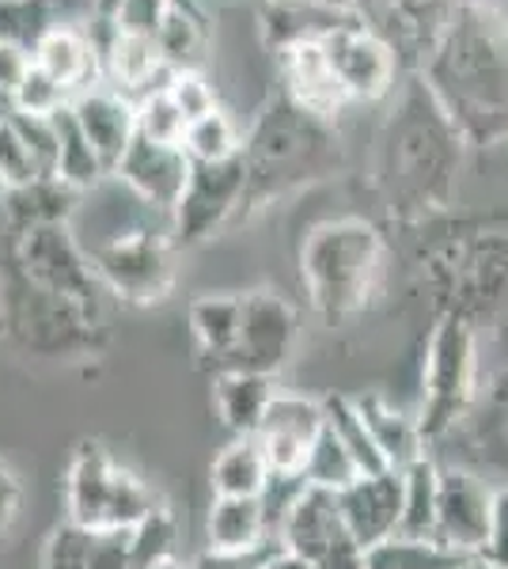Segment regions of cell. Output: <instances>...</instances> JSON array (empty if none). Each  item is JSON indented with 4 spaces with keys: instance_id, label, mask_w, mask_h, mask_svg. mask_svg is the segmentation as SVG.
I'll use <instances>...</instances> for the list:
<instances>
[{
    "instance_id": "ac0fdd59",
    "label": "cell",
    "mask_w": 508,
    "mask_h": 569,
    "mask_svg": "<svg viewBox=\"0 0 508 569\" xmlns=\"http://www.w3.org/2000/svg\"><path fill=\"white\" fill-rule=\"evenodd\" d=\"M69 110L80 130H84L88 144L96 149L99 163L107 168V176H114V168L122 163L126 149L137 137V103L99 80V84L84 88L80 96H72Z\"/></svg>"
},
{
    "instance_id": "74e56055",
    "label": "cell",
    "mask_w": 508,
    "mask_h": 569,
    "mask_svg": "<svg viewBox=\"0 0 508 569\" xmlns=\"http://www.w3.org/2000/svg\"><path fill=\"white\" fill-rule=\"evenodd\" d=\"M69 103H72L69 91H64L53 77H46L39 66H31L27 80L16 88V96H12L16 114H34V118H53L61 107H69Z\"/></svg>"
},
{
    "instance_id": "7402d4cb",
    "label": "cell",
    "mask_w": 508,
    "mask_h": 569,
    "mask_svg": "<svg viewBox=\"0 0 508 569\" xmlns=\"http://www.w3.org/2000/svg\"><path fill=\"white\" fill-rule=\"evenodd\" d=\"M353 407L391 471H402V467H410L414 460L425 456V437L418 429V418H410L406 410H399L391 399H384L380 391L353 395Z\"/></svg>"
},
{
    "instance_id": "f1b7e54d",
    "label": "cell",
    "mask_w": 508,
    "mask_h": 569,
    "mask_svg": "<svg viewBox=\"0 0 508 569\" xmlns=\"http://www.w3.org/2000/svg\"><path fill=\"white\" fill-rule=\"evenodd\" d=\"M50 122H53V133H58V168H53V179H61L64 187H72L77 194H91V190L107 179V168L99 163L96 149L88 144V137L77 126L69 107H61Z\"/></svg>"
},
{
    "instance_id": "83f0119b",
    "label": "cell",
    "mask_w": 508,
    "mask_h": 569,
    "mask_svg": "<svg viewBox=\"0 0 508 569\" xmlns=\"http://www.w3.org/2000/svg\"><path fill=\"white\" fill-rule=\"evenodd\" d=\"M156 53L171 72H198L201 58H206V20L190 0H171L168 16H163L160 31L152 34Z\"/></svg>"
},
{
    "instance_id": "d6986e66",
    "label": "cell",
    "mask_w": 508,
    "mask_h": 569,
    "mask_svg": "<svg viewBox=\"0 0 508 569\" xmlns=\"http://www.w3.org/2000/svg\"><path fill=\"white\" fill-rule=\"evenodd\" d=\"M42 569H133V528L88 531L64 520L46 539Z\"/></svg>"
},
{
    "instance_id": "ba28073f",
    "label": "cell",
    "mask_w": 508,
    "mask_h": 569,
    "mask_svg": "<svg viewBox=\"0 0 508 569\" xmlns=\"http://www.w3.org/2000/svg\"><path fill=\"white\" fill-rule=\"evenodd\" d=\"M475 330L464 316H445L429 338V357H425V399L418 429L425 445L445 440L459 421L467 418L470 402H475Z\"/></svg>"
},
{
    "instance_id": "44dd1931",
    "label": "cell",
    "mask_w": 508,
    "mask_h": 569,
    "mask_svg": "<svg viewBox=\"0 0 508 569\" xmlns=\"http://www.w3.org/2000/svg\"><path fill=\"white\" fill-rule=\"evenodd\" d=\"M31 61L46 77L58 80L69 96H80L84 88L103 80L96 39H91V31H80V27H72V23H53L50 31L34 42Z\"/></svg>"
},
{
    "instance_id": "e575fe53",
    "label": "cell",
    "mask_w": 508,
    "mask_h": 569,
    "mask_svg": "<svg viewBox=\"0 0 508 569\" xmlns=\"http://www.w3.org/2000/svg\"><path fill=\"white\" fill-rule=\"evenodd\" d=\"M58 0H0V42L34 50V42L58 23Z\"/></svg>"
},
{
    "instance_id": "2e32d148",
    "label": "cell",
    "mask_w": 508,
    "mask_h": 569,
    "mask_svg": "<svg viewBox=\"0 0 508 569\" xmlns=\"http://www.w3.org/2000/svg\"><path fill=\"white\" fill-rule=\"evenodd\" d=\"M187 176H190V160L179 144H156L141 133L133 137L122 163L114 168V179L122 182L129 194L168 217L182 194V187H187Z\"/></svg>"
},
{
    "instance_id": "8d00e7d4",
    "label": "cell",
    "mask_w": 508,
    "mask_h": 569,
    "mask_svg": "<svg viewBox=\"0 0 508 569\" xmlns=\"http://www.w3.org/2000/svg\"><path fill=\"white\" fill-rule=\"evenodd\" d=\"M175 539H179L175 512L160 501L149 517L133 528V569H149L152 562H160V558H171Z\"/></svg>"
},
{
    "instance_id": "5b68a950",
    "label": "cell",
    "mask_w": 508,
    "mask_h": 569,
    "mask_svg": "<svg viewBox=\"0 0 508 569\" xmlns=\"http://www.w3.org/2000/svg\"><path fill=\"white\" fill-rule=\"evenodd\" d=\"M384 262V240L368 220L341 217L311 228L300 251V273L308 284L311 308L327 323L349 319L365 308Z\"/></svg>"
},
{
    "instance_id": "484cf974",
    "label": "cell",
    "mask_w": 508,
    "mask_h": 569,
    "mask_svg": "<svg viewBox=\"0 0 508 569\" xmlns=\"http://www.w3.org/2000/svg\"><path fill=\"white\" fill-rule=\"evenodd\" d=\"M209 550H251L270 543V509L262 498H212L206 520Z\"/></svg>"
},
{
    "instance_id": "5bb4252c",
    "label": "cell",
    "mask_w": 508,
    "mask_h": 569,
    "mask_svg": "<svg viewBox=\"0 0 508 569\" xmlns=\"http://www.w3.org/2000/svg\"><path fill=\"white\" fill-rule=\"evenodd\" d=\"M319 46L346 99H384L395 88V69H399L395 46L384 34H376L365 20L341 27Z\"/></svg>"
},
{
    "instance_id": "52a82bcc",
    "label": "cell",
    "mask_w": 508,
    "mask_h": 569,
    "mask_svg": "<svg viewBox=\"0 0 508 569\" xmlns=\"http://www.w3.org/2000/svg\"><path fill=\"white\" fill-rule=\"evenodd\" d=\"M168 213H145L107 232L88 251V262L103 289L129 305H156L175 284V240Z\"/></svg>"
},
{
    "instance_id": "7dc6e473",
    "label": "cell",
    "mask_w": 508,
    "mask_h": 569,
    "mask_svg": "<svg viewBox=\"0 0 508 569\" xmlns=\"http://www.w3.org/2000/svg\"><path fill=\"white\" fill-rule=\"evenodd\" d=\"M126 0H91V16H96V23H99V31H107L110 23H114V16H118V8H122Z\"/></svg>"
},
{
    "instance_id": "d590c367",
    "label": "cell",
    "mask_w": 508,
    "mask_h": 569,
    "mask_svg": "<svg viewBox=\"0 0 508 569\" xmlns=\"http://www.w3.org/2000/svg\"><path fill=\"white\" fill-rule=\"evenodd\" d=\"M137 133L149 137L156 144H179L182 149L187 118H182V110L171 103L168 88L149 91L145 99H137Z\"/></svg>"
},
{
    "instance_id": "8992f818",
    "label": "cell",
    "mask_w": 508,
    "mask_h": 569,
    "mask_svg": "<svg viewBox=\"0 0 508 569\" xmlns=\"http://www.w3.org/2000/svg\"><path fill=\"white\" fill-rule=\"evenodd\" d=\"M160 505L156 490L118 463L99 440H84L64 471V509L88 531H129Z\"/></svg>"
},
{
    "instance_id": "ab89813d",
    "label": "cell",
    "mask_w": 508,
    "mask_h": 569,
    "mask_svg": "<svg viewBox=\"0 0 508 569\" xmlns=\"http://www.w3.org/2000/svg\"><path fill=\"white\" fill-rule=\"evenodd\" d=\"M168 96H171V103L182 110L187 126L206 118L209 110H217V91H212V84L201 72H175L168 80Z\"/></svg>"
},
{
    "instance_id": "ffe728a7",
    "label": "cell",
    "mask_w": 508,
    "mask_h": 569,
    "mask_svg": "<svg viewBox=\"0 0 508 569\" xmlns=\"http://www.w3.org/2000/svg\"><path fill=\"white\" fill-rule=\"evenodd\" d=\"M277 58H281L285 96H289L297 107L308 110V114L327 118V122H330V118H335V110H341L349 103L319 42L289 46V50H281Z\"/></svg>"
},
{
    "instance_id": "7c38bea8",
    "label": "cell",
    "mask_w": 508,
    "mask_h": 569,
    "mask_svg": "<svg viewBox=\"0 0 508 569\" xmlns=\"http://www.w3.org/2000/svg\"><path fill=\"white\" fill-rule=\"evenodd\" d=\"M297 308L270 289H255L243 297V316H239V338L228 369L277 376L289 365L297 350ZM225 369V372H228Z\"/></svg>"
},
{
    "instance_id": "9c48e42d",
    "label": "cell",
    "mask_w": 508,
    "mask_h": 569,
    "mask_svg": "<svg viewBox=\"0 0 508 569\" xmlns=\"http://www.w3.org/2000/svg\"><path fill=\"white\" fill-rule=\"evenodd\" d=\"M277 536H281V550L316 569H365V550L349 536L330 490L300 486L281 509Z\"/></svg>"
},
{
    "instance_id": "f35d334b",
    "label": "cell",
    "mask_w": 508,
    "mask_h": 569,
    "mask_svg": "<svg viewBox=\"0 0 508 569\" xmlns=\"http://www.w3.org/2000/svg\"><path fill=\"white\" fill-rule=\"evenodd\" d=\"M31 179H42V176L34 171L31 152H27V144L20 141V133H16L12 118L0 114V187L12 190Z\"/></svg>"
},
{
    "instance_id": "ee69618b",
    "label": "cell",
    "mask_w": 508,
    "mask_h": 569,
    "mask_svg": "<svg viewBox=\"0 0 508 569\" xmlns=\"http://www.w3.org/2000/svg\"><path fill=\"white\" fill-rule=\"evenodd\" d=\"M31 50H23V46H12V42H0V99H4L8 107H12V96L16 88L27 80V72H31Z\"/></svg>"
},
{
    "instance_id": "7a4b0ae2",
    "label": "cell",
    "mask_w": 508,
    "mask_h": 569,
    "mask_svg": "<svg viewBox=\"0 0 508 569\" xmlns=\"http://www.w3.org/2000/svg\"><path fill=\"white\" fill-rule=\"evenodd\" d=\"M243 209H258L297 187L327 179L338 168V137L327 118L308 114L289 96H277L243 137ZM239 209V213H243Z\"/></svg>"
},
{
    "instance_id": "603a6c76",
    "label": "cell",
    "mask_w": 508,
    "mask_h": 569,
    "mask_svg": "<svg viewBox=\"0 0 508 569\" xmlns=\"http://www.w3.org/2000/svg\"><path fill=\"white\" fill-rule=\"evenodd\" d=\"M80 198L72 187H64L61 179L42 176L31 179L23 187L4 190V220L8 232L23 236L34 228H50V224H72V217L80 213Z\"/></svg>"
},
{
    "instance_id": "7bdbcfd3",
    "label": "cell",
    "mask_w": 508,
    "mask_h": 569,
    "mask_svg": "<svg viewBox=\"0 0 508 569\" xmlns=\"http://www.w3.org/2000/svg\"><path fill=\"white\" fill-rule=\"evenodd\" d=\"M277 550V543H262L251 550H206L190 562V569H262V562Z\"/></svg>"
},
{
    "instance_id": "f546056e",
    "label": "cell",
    "mask_w": 508,
    "mask_h": 569,
    "mask_svg": "<svg viewBox=\"0 0 508 569\" xmlns=\"http://www.w3.org/2000/svg\"><path fill=\"white\" fill-rule=\"evenodd\" d=\"M402 517L395 536L406 539H432V525H437V482L440 467L421 456L410 467H402Z\"/></svg>"
},
{
    "instance_id": "4dcf8cb0",
    "label": "cell",
    "mask_w": 508,
    "mask_h": 569,
    "mask_svg": "<svg viewBox=\"0 0 508 569\" xmlns=\"http://www.w3.org/2000/svg\"><path fill=\"white\" fill-rule=\"evenodd\" d=\"M470 555L440 547L437 539L391 536L372 550H365V569H464Z\"/></svg>"
},
{
    "instance_id": "4fadbf2b",
    "label": "cell",
    "mask_w": 508,
    "mask_h": 569,
    "mask_svg": "<svg viewBox=\"0 0 508 569\" xmlns=\"http://www.w3.org/2000/svg\"><path fill=\"white\" fill-rule=\"evenodd\" d=\"M322 426H327L322 402L303 399V395H292V391H277L262 415V426H258V433H255L270 475H277V479H300L303 463H308V452H311V445H316V437L322 433Z\"/></svg>"
},
{
    "instance_id": "f6af8a7d",
    "label": "cell",
    "mask_w": 508,
    "mask_h": 569,
    "mask_svg": "<svg viewBox=\"0 0 508 569\" xmlns=\"http://www.w3.org/2000/svg\"><path fill=\"white\" fill-rule=\"evenodd\" d=\"M20 505H23L20 479H16L12 467L0 460V536H4V531L16 525V517H20Z\"/></svg>"
},
{
    "instance_id": "816d5d0a",
    "label": "cell",
    "mask_w": 508,
    "mask_h": 569,
    "mask_svg": "<svg viewBox=\"0 0 508 569\" xmlns=\"http://www.w3.org/2000/svg\"><path fill=\"white\" fill-rule=\"evenodd\" d=\"M464 569H497V566L482 562V558H467V566H464Z\"/></svg>"
},
{
    "instance_id": "60d3db41",
    "label": "cell",
    "mask_w": 508,
    "mask_h": 569,
    "mask_svg": "<svg viewBox=\"0 0 508 569\" xmlns=\"http://www.w3.org/2000/svg\"><path fill=\"white\" fill-rule=\"evenodd\" d=\"M171 0H126L122 8H118L114 23L107 27V31H122V34H141V39H152L156 31H160L163 16H168Z\"/></svg>"
},
{
    "instance_id": "8fae6325",
    "label": "cell",
    "mask_w": 508,
    "mask_h": 569,
    "mask_svg": "<svg viewBox=\"0 0 508 569\" xmlns=\"http://www.w3.org/2000/svg\"><path fill=\"white\" fill-rule=\"evenodd\" d=\"M243 156L220 163H190L187 187L171 209V240L175 247H193L209 240L228 217L243 209Z\"/></svg>"
},
{
    "instance_id": "f907efd6",
    "label": "cell",
    "mask_w": 508,
    "mask_h": 569,
    "mask_svg": "<svg viewBox=\"0 0 508 569\" xmlns=\"http://www.w3.org/2000/svg\"><path fill=\"white\" fill-rule=\"evenodd\" d=\"M149 569H190L187 562H182L179 555H171V558H160V562H152Z\"/></svg>"
},
{
    "instance_id": "836d02e7",
    "label": "cell",
    "mask_w": 508,
    "mask_h": 569,
    "mask_svg": "<svg viewBox=\"0 0 508 569\" xmlns=\"http://www.w3.org/2000/svg\"><path fill=\"white\" fill-rule=\"evenodd\" d=\"M300 479L303 486L338 493V490H346L349 482L360 479V467L353 456H349V448L335 437V429L322 426V433L316 437V445H311V452H308V463H303Z\"/></svg>"
},
{
    "instance_id": "bcb514c9",
    "label": "cell",
    "mask_w": 508,
    "mask_h": 569,
    "mask_svg": "<svg viewBox=\"0 0 508 569\" xmlns=\"http://www.w3.org/2000/svg\"><path fill=\"white\" fill-rule=\"evenodd\" d=\"M489 418H494V433L501 437V445L508 448V376L497 383L494 399H489Z\"/></svg>"
},
{
    "instance_id": "277c9868",
    "label": "cell",
    "mask_w": 508,
    "mask_h": 569,
    "mask_svg": "<svg viewBox=\"0 0 508 569\" xmlns=\"http://www.w3.org/2000/svg\"><path fill=\"white\" fill-rule=\"evenodd\" d=\"M0 335L27 357H84L103 335V308L64 300L58 292L34 284L4 254L0 266Z\"/></svg>"
},
{
    "instance_id": "cb8c5ba5",
    "label": "cell",
    "mask_w": 508,
    "mask_h": 569,
    "mask_svg": "<svg viewBox=\"0 0 508 569\" xmlns=\"http://www.w3.org/2000/svg\"><path fill=\"white\" fill-rule=\"evenodd\" d=\"M273 395H277L273 376H262V372L228 369V372H217V380H212V407H217L228 433H236V437L258 433Z\"/></svg>"
},
{
    "instance_id": "681fc988",
    "label": "cell",
    "mask_w": 508,
    "mask_h": 569,
    "mask_svg": "<svg viewBox=\"0 0 508 569\" xmlns=\"http://www.w3.org/2000/svg\"><path fill=\"white\" fill-rule=\"evenodd\" d=\"M289 4H316V8H338V12H360L357 0H289Z\"/></svg>"
},
{
    "instance_id": "30bf717a",
    "label": "cell",
    "mask_w": 508,
    "mask_h": 569,
    "mask_svg": "<svg viewBox=\"0 0 508 569\" xmlns=\"http://www.w3.org/2000/svg\"><path fill=\"white\" fill-rule=\"evenodd\" d=\"M8 259L42 289L58 292L64 300H77L88 308H103V284H99L96 270L88 262L84 243L77 240L72 224H50L34 228V232L12 236L8 243Z\"/></svg>"
},
{
    "instance_id": "9a60e30c",
    "label": "cell",
    "mask_w": 508,
    "mask_h": 569,
    "mask_svg": "<svg viewBox=\"0 0 508 569\" xmlns=\"http://www.w3.org/2000/svg\"><path fill=\"white\" fill-rule=\"evenodd\" d=\"M489 509H494V486H486V479L467 467H440L437 525H432V539L440 547L475 558L486 543Z\"/></svg>"
},
{
    "instance_id": "d6a6232c",
    "label": "cell",
    "mask_w": 508,
    "mask_h": 569,
    "mask_svg": "<svg viewBox=\"0 0 508 569\" xmlns=\"http://www.w3.org/2000/svg\"><path fill=\"white\" fill-rule=\"evenodd\" d=\"M243 149V133L225 110H209L206 118L187 126L182 133V152H187L190 163H220V160H232Z\"/></svg>"
},
{
    "instance_id": "e0dca14e",
    "label": "cell",
    "mask_w": 508,
    "mask_h": 569,
    "mask_svg": "<svg viewBox=\"0 0 508 569\" xmlns=\"http://www.w3.org/2000/svg\"><path fill=\"white\" fill-rule=\"evenodd\" d=\"M338 512L346 520L349 536L357 539L360 550H372L376 543L391 539L399 531L402 517V475L380 471V475H360L346 490L335 493Z\"/></svg>"
},
{
    "instance_id": "6da1fadb",
    "label": "cell",
    "mask_w": 508,
    "mask_h": 569,
    "mask_svg": "<svg viewBox=\"0 0 508 569\" xmlns=\"http://www.w3.org/2000/svg\"><path fill=\"white\" fill-rule=\"evenodd\" d=\"M425 88L467 144L508 137V23L478 0H459L425 58Z\"/></svg>"
},
{
    "instance_id": "3957f363",
    "label": "cell",
    "mask_w": 508,
    "mask_h": 569,
    "mask_svg": "<svg viewBox=\"0 0 508 569\" xmlns=\"http://www.w3.org/2000/svg\"><path fill=\"white\" fill-rule=\"evenodd\" d=\"M459 163V133L451 130L445 110L425 91H414L384 141V182L391 201L406 213L445 206L451 171Z\"/></svg>"
},
{
    "instance_id": "c3c4849f",
    "label": "cell",
    "mask_w": 508,
    "mask_h": 569,
    "mask_svg": "<svg viewBox=\"0 0 508 569\" xmlns=\"http://www.w3.org/2000/svg\"><path fill=\"white\" fill-rule=\"evenodd\" d=\"M262 569H316V566H308V562H300L297 555H289V550H281L277 547L270 558L262 562Z\"/></svg>"
},
{
    "instance_id": "1f68e13d",
    "label": "cell",
    "mask_w": 508,
    "mask_h": 569,
    "mask_svg": "<svg viewBox=\"0 0 508 569\" xmlns=\"http://www.w3.org/2000/svg\"><path fill=\"white\" fill-rule=\"evenodd\" d=\"M322 418H327V429H335V437L349 448V456L357 460L360 475L391 471V467L384 463L380 448H376L372 437H368L365 421H360L349 395H327V399H322Z\"/></svg>"
},
{
    "instance_id": "b9f144b4",
    "label": "cell",
    "mask_w": 508,
    "mask_h": 569,
    "mask_svg": "<svg viewBox=\"0 0 508 569\" xmlns=\"http://www.w3.org/2000/svg\"><path fill=\"white\" fill-rule=\"evenodd\" d=\"M475 558L482 562L508 569V482L494 486V509H489V531H486V543L478 550Z\"/></svg>"
},
{
    "instance_id": "d4e9b609",
    "label": "cell",
    "mask_w": 508,
    "mask_h": 569,
    "mask_svg": "<svg viewBox=\"0 0 508 569\" xmlns=\"http://www.w3.org/2000/svg\"><path fill=\"white\" fill-rule=\"evenodd\" d=\"M239 316H243V297L232 292H206L190 305V335L198 342V353L209 357L217 372H225L236 353Z\"/></svg>"
},
{
    "instance_id": "4316f807",
    "label": "cell",
    "mask_w": 508,
    "mask_h": 569,
    "mask_svg": "<svg viewBox=\"0 0 508 569\" xmlns=\"http://www.w3.org/2000/svg\"><path fill=\"white\" fill-rule=\"evenodd\" d=\"M209 482L217 498H262L270 486V467L255 437H236L212 460Z\"/></svg>"
}]
</instances>
